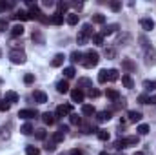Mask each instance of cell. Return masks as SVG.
<instances>
[{"label":"cell","instance_id":"obj_1","mask_svg":"<svg viewBox=\"0 0 156 155\" xmlns=\"http://www.w3.org/2000/svg\"><path fill=\"white\" fill-rule=\"evenodd\" d=\"M98 62H100V55H98L96 51H93V49H89V51L83 55V60H82V64H83L85 68H94Z\"/></svg>","mask_w":156,"mask_h":155},{"label":"cell","instance_id":"obj_2","mask_svg":"<svg viewBox=\"0 0 156 155\" xmlns=\"http://www.w3.org/2000/svg\"><path fill=\"white\" fill-rule=\"evenodd\" d=\"M27 4L31 6V9H29V18H31V20H40V22H44V24L49 22V18L44 17V13L38 9V6H35V4H31V2H27Z\"/></svg>","mask_w":156,"mask_h":155},{"label":"cell","instance_id":"obj_3","mask_svg":"<svg viewBox=\"0 0 156 155\" xmlns=\"http://www.w3.org/2000/svg\"><path fill=\"white\" fill-rule=\"evenodd\" d=\"M9 59H11L13 64H24L26 62V53L20 51V49H15V51L9 53Z\"/></svg>","mask_w":156,"mask_h":155},{"label":"cell","instance_id":"obj_4","mask_svg":"<svg viewBox=\"0 0 156 155\" xmlns=\"http://www.w3.org/2000/svg\"><path fill=\"white\" fill-rule=\"evenodd\" d=\"M145 64L147 66H154L156 64V49L153 46L145 47Z\"/></svg>","mask_w":156,"mask_h":155},{"label":"cell","instance_id":"obj_5","mask_svg":"<svg viewBox=\"0 0 156 155\" xmlns=\"http://www.w3.org/2000/svg\"><path fill=\"white\" fill-rule=\"evenodd\" d=\"M71 112H73V106L71 104H60L58 108H56V112H55V115L56 117H67V115H71Z\"/></svg>","mask_w":156,"mask_h":155},{"label":"cell","instance_id":"obj_6","mask_svg":"<svg viewBox=\"0 0 156 155\" xmlns=\"http://www.w3.org/2000/svg\"><path fill=\"white\" fill-rule=\"evenodd\" d=\"M18 117L20 119H37L38 117V112L37 110H31V108H26V110H20L18 112Z\"/></svg>","mask_w":156,"mask_h":155},{"label":"cell","instance_id":"obj_7","mask_svg":"<svg viewBox=\"0 0 156 155\" xmlns=\"http://www.w3.org/2000/svg\"><path fill=\"white\" fill-rule=\"evenodd\" d=\"M118 29H120L118 24H107V26H104V29H102V37H109V35L116 33Z\"/></svg>","mask_w":156,"mask_h":155},{"label":"cell","instance_id":"obj_8","mask_svg":"<svg viewBox=\"0 0 156 155\" xmlns=\"http://www.w3.org/2000/svg\"><path fill=\"white\" fill-rule=\"evenodd\" d=\"M15 20H22V22H26V20H31L29 18V11H24V9H18V11H15V15H11Z\"/></svg>","mask_w":156,"mask_h":155},{"label":"cell","instance_id":"obj_9","mask_svg":"<svg viewBox=\"0 0 156 155\" xmlns=\"http://www.w3.org/2000/svg\"><path fill=\"white\" fill-rule=\"evenodd\" d=\"M33 99H35V102H38V104H45V102H47V95H45L44 91H40V89L33 91Z\"/></svg>","mask_w":156,"mask_h":155},{"label":"cell","instance_id":"obj_10","mask_svg":"<svg viewBox=\"0 0 156 155\" xmlns=\"http://www.w3.org/2000/svg\"><path fill=\"white\" fill-rule=\"evenodd\" d=\"M140 26H142V29H145V31H153V29H154V20H151V18H142V20H140Z\"/></svg>","mask_w":156,"mask_h":155},{"label":"cell","instance_id":"obj_11","mask_svg":"<svg viewBox=\"0 0 156 155\" xmlns=\"http://www.w3.org/2000/svg\"><path fill=\"white\" fill-rule=\"evenodd\" d=\"M83 99H85V95H83V91H80L78 88L71 91V100H73V102H83Z\"/></svg>","mask_w":156,"mask_h":155},{"label":"cell","instance_id":"obj_12","mask_svg":"<svg viewBox=\"0 0 156 155\" xmlns=\"http://www.w3.org/2000/svg\"><path fill=\"white\" fill-rule=\"evenodd\" d=\"M42 120H44V124H55L56 122V115L55 113H51V112H45V113H42Z\"/></svg>","mask_w":156,"mask_h":155},{"label":"cell","instance_id":"obj_13","mask_svg":"<svg viewBox=\"0 0 156 155\" xmlns=\"http://www.w3.org/2000/svg\"><path fill=\"white\" fill-rule=\"evenodd\" d=\"M64 60H66V57H64L62 53H58V55H55V57H53L51 66H53V68H60V66L64 64Z\"/></svg>","mask_w":156,"mask_h":155},{"label":"cell","instance_id":"obj_14","mask_svg":"<svg viewBox=\"0 0 156 155\" xmlns=\"http://www.w3.org/2000/svg\"><path fill=\"white\" fill-rule=\"evenodd\" d=\"M91 88H93V84H91L89 78H80V80H78V89H80V91H83V89L89 91Z\"/></svg>","mask_w":156,"mask_h":155},{"label":"cell","instance_id":"obj_15","mask_svg":"<svg viewBox=\"0 0 156 155\" xmlns=\"http://www.w3.org/2000/svg\"><path fill=\"white\" fill-rule=\"evenodd\" d=\"M105 97L116 102L118 99H120V91H118V89H113V88H107V89H105Z\"/></svg>","mask_w":156,"mask_h":155},{"label":"cell","instance_id":"obj_16","mask_svg":"<svg viewBox=\"0 0 156 155\" xmlns=\"http://www.w3.org/2000/svg\"><path fill=\"white\" fill-rule=\"evenodd\" d=\"M56 91L58 93H69V84H67V80H60L58 84H56Z\"/></svg>","mask_w":156,"mask_h":155},{"label":"cell","instance_id":"obj_17","mask_svg":"<svg viewBox=\"0 0 156 155\" xmlns=\"http://www.w3.org/2000/svg\"><path fill=\"white\" fill-rule=\"evenodd\" d=\"M78 18H80V15H78V13H67L66 22H67L69 26H76V24H78Z\"/></svg>","mask_w":156,"mask_h":155},{"label":"cell","instance_id":"obj_18","mask_svg":"<svg viewBox=\"0 0 156 155\" xmlns=\"http://www.w3.org/2000/svg\"><path fill=\"white\" fill-rule=\"evenodd\" d=\"M82 113L85 117H93L96 113V110H94V106H91V104H83V106H82Z\"/></svg>","mask_w":156,"mask_h":155},{"label":"cell","instance_id":"obj_19","mask_svg":"<svg viewBox=\"0 0 156 155\" xmlns=\"http://www.w3.org/2000/svg\"><path fill=\"white\" fill-rule=\"evenodd\" d=\"M122 84L127 88V89H131V88H134V82H133V78L129 73H125V75H122Z\"/></svg>","mask_w":156,"mask_h":155},{"label":"cell","instance_id":"obj_20","mask_svg":"<svg viewBox=\"0 0 156 155\" xmlns=\"http://www.w3.org/2000/svg\"><path fill=\"white\" fill-rule=\"evenodd\" d=\"M49 22H51V24H55V26H62V24H64V15L55 13V15L49 18Z\"/></svg>","mask_w":156,"mask_h":155},{"label":"cell","instance_id":"obj_21","mask_svg":"<svg viewBox=\"0 0 156 155\" xmlns=\"http://www.w3.org/2000/svg\"><path fill=\"white\" fill-rule=\"evenodd\" d=\"M80 33H82V35H85L87 39H93V35H94V33H93L91 24H83V26H82V29H80Z\"/></svg>","mask_w":156,"mask_h":155},{"label":"cell","instance_id":"obj_22","mask_svg":"<svg viewBox=\"0 0 156 155\" xmlns=\"http://www.w3.org/2000/svg\"><path fill=\"white\" fill-rule=\"evenodd\" d=\"M122 68H125L127 71H134V70H136V64H134L131 59H123V60H122Z\"/></svg>","mask_w":156,"mask_h":155},{"label":"cell","instance_id":"obj_23","mask_svg":"<svg viewBox=\"0 0 156 155\" xmlns=\"http://www.w3.org/2000/svg\"><path fill=\"white\" fill-rule=\"evenodd\" d=\"M127 117H129V120H131V122H140V120H142V113H140V112H136V110H131V112L127 113Z\"/></svg>","mask_w":156,"mask_h":155},{"label":"cell","instance_id":"obj_24","mask_svg":"<svg viewBox=\"0 0 156 155\" xmlns=\"http://www.w3.org/2000/svg\"><path fill=\"white\" fill-rule=\"evenodd\" d=\"M11 35H13V37H22V35H24V26H22V24L13 26V28H11Z\"/></svg>","mask_w":156,"mask_h":155},{"label":"cell","instance_id":"obj_25","mask_svg":"<svg viewBox=\"0 0 156 155\" xmlns=\"http://www.w3.org/2000/svg\"><path fill=\"white\" fill-rule=\"evenodd\" d=\"M111 117H113V113H111V112H100V113H96L98 122H107Z\"/></svg>","mask_w":156,"mask_h":155},{"label":"cell","instance_id":"obj_26","mask_svg":"<svg viewBox=\"0 0 156 155\" xmlns=\"http://www.w3.org/2000/svg\"><path fill=\"white\" fill-rule=\"evenodd\" d=\"M7 102H18V93H15V91H5V97H4Z\"/></svg>","mask_w":156,"mask_h":155},{"label":"cell","instance_id":"obj_27","mask_svg":"<svg viewBox=\"0 0 156 155\" xmlns=\"http://www.w3.org/2000/svg\"><path fill=\"white\" fill-rule=\"evenodd\" d=\"M138 142H140L138 135H131V137H125V144H127V148H129V146H138Z\"/></svg>","mask_w":156,"mask_h":155},{"label":"cell","instance_id":"obj_28","mask_svg":"<svg viewBox=\"0 0 156 155\" xmlns=\"http://www.w3.org/2000/svg\"><path fill=\"white\" fill-rule=\"evenodd\" d=\"M118 78H120V75H118L116 70H107V80L109 82H116Z\"/></svg>","mask_w":156,"mask_h":155},{"label":"cell","instance_id":"obj_29","mask_svg":"<svg viewBox=\"0 0 156 155\" xmlns=\"http://www.w3.org/2000/svg\"><path fill=\"white\" fill-rule=\"evenodd\" d=\"M20 131H22L24 135H31V133H33L35 130H33V124H31V122H26V124H24V126L20 128Z\"/></svg>","mask_w":156,"mask_h":155},{"label":"cell","instance_id":"obj_30","mask_svg":"<svg viewBox=\"0 0 156 155\" xmlns=\"http://www.w3.org/2000/svg\"><path fill=\"white\" fill-rule=\"evenodd\" d=\"M35 137H37L38 141H45V137H47V131H45L44 128H40V130H35Z\"/></svg>","mask_w":156,"mask_h":155},{"label":"cell","instance_id":"obj_31","mask_svg":"<svg viewBox=\"0 0 156 155\" xmlns=\"http://www.w3.org/2000/svg\"><path fill=\"white\" fill-rule=\"evenodd\" d=\"M75 73H76V70H75L73 66L64 68V75H66V78H73V77H75Z\"/></svg>","mask_w":156,"mask_h":155},{"label":"cell","instance_id":"obj_32","mask_svg":"<svg viewBox=\"0 0 156 155\" xmlns=\"http://www.w3.org/2000/svg\"><path fill=\"white\" fill-rule=\"evenodd\" d=\"M96 135H98V139H100V141H109V137H111V135H109V131H105V130H98V131H96Z\"/></svg>","mask_w":156,"mask_h":155},{"label":"cell","instance_id":"obj_33","mask_svg":"<svg viewBox=\"0 0 156 155\" xmlns=\"http://www.w3.org/2000/svg\"><path fill=\"white\" fill-rule=\"evenodd\" d=\"M71 60H73L75 64H76V62H82V60H83V55H82L80 51H73V53H71Z\"/></svg>","mask_w":156,"mask_h":155},{"label":"cell","instance_id":"obj_34","mask_svg":"<svg viewBox=\"0 0 156 155\" xmlns=\"http://www.w3.org/2000/svg\"><path fill=\"white\" fill-rule=\"evenodd\" d=\"M69 122L75 124V126H80V124H82V119H80L76 113H71V115H69Z\"/></svg>","mask_w":156,"mask_h":155},{"label":"cell","instance_id":"obj_35","mask_svg":"<svg viewBox=\"0 0 156 155\" xmlns=\"http://www.w3.org/2000/svg\"><path fill=\"white\" fill-rule=\"evenodd\" d=\"M56 7H58V11H56V13H60V15H64V13L67 11V7H69V4H66V2H58V4H56Z\"/></svg>","mask_w":156,"mask_h":155},{"label":"cell","instance_id":"obj_36","mask_svg":"<svg viewBox=\"0 0 156 155\" xmlns=\"http://www.w3.org/2000/svg\"><path fill=\"white\" fill-rule=\"evenodd\" d=\"M98 82H100V84H105V82H107V70H102V71L98 73Z\"/></svg>","mask_w":156,"mask_h":155},{"label":"cell","instance_id":"obj_37","mask_svg":"<svg viewBox=\"0 0 156 155\" xmlns=\"http://www.w3.org/2000/svg\"><path fill=\"white\" fill-rule=\"evenodd\" d=\"M93 131H98L94 126H91V124H83L82 126V133H93Z\"/></svg>","mask_w":156,"mask_h":155},{"label":"cell","instance_id":"obj_38","mask_svg":"<svg viewBox=\"0 0 156 155\" xmlns=\"http://www.w3.org/2000/svg\"><path fill=\"white\" fill-rule=\"evenodd\" d=\"M64 137H66V133H62V131L58 130V131H55V135H53V141H55V142H62V141H64Z\"/></svg>","mask_w":156,"mask_h":155},{"label":"cell","instance_id":"obj_39","mask_svg":"<svg viewBox=\"0 0 156 155\" xmlns=\"http://www.w3.org/2000/svg\"><path fill=\"white\" fill-rule=\"evenodd\" d=\"M55 150H56V142H55V141L51 139V141H49V142L45 144V152H49V153H53Z\"/></svg>","mask_w":156,"mask_h":155},{"label":"cell","instance_id":"obj_40","mask_svg":"<svg viewBox=\"0 0 156 155\" xmlns=\"http://www.w3.org/2000/svg\"><path fill=\"white\" fill-rule=\"evenodd\" d=\"M93 42H94L96 46H102V44H104V37H102V33H94V35H93Z\"/></svg>","mask_w":156,"mask_h":155},{"label":"cell","instance_id":"obj_41","mask_svg":"<svg viewBox=\"0 0 156 155\" xmlns=\"http://www.w3.org/2000/svg\"><path fill=\"white\" fill-rule=\"evenodd\" d=\"M26 153L27 155H40V150L37 146H27V148H26Z\"/></svg>","mask_w":156,"mask_h":155},{"label":"cell","instance_id":"obj_42","mask_svg":"<svg viewBox=\"0 0 156 155\" xmlns=\"http://www.w3.org/2000/svg\"><path fill=\"white\" fill-rule=\"evenodd\" d=\"M115 148H116V150H125V148H127L125 139H118L116 142H115Z\"/></svg>","mask_w":156,"mask_h":155},{"label":"cell","instance_id":"obj_43","mask_svg":"<svg viewBox=\"0 0 156 155\" xmlns=\"http://www.w3.org/2000/svg\"><path fill=\"white\" fill-rule=\"evenodd\" d=\"M136 131H138L140 135H147V133H149V126H147V124H140Z\"/></svg>","mask_w":156,"mask_h":155},{"label":"cell","instance_id":"obj_44","mask_svg":"<svg viewBox=\"0 0 156 155\" xmlns=\"http://www.w3.org/2000/svg\"><path fill=\"white\" fill-rule=\"evenodd\" d=\"M9 108H11V102H7L5 99H2L0 100V112H7Z\"/></svg>","mask_w":156,"mask_h":155},{"label":"cell","instance_id":"obj_45","mask_svg":"<svg viewBox=\"0 0 156 155\" xmlns=\"http://www.w3.org/2000/svg\"><path fill=\"white\" fill-rule=\"evenodd\" d=\"M93 22L94 24H104L105 22V17L104 15H93Z\"/></svg>","mask_w":156,"mask_h":155},{"label":"cell","instance_id":"obj_46","mask_svg":"<svg viewBox=\"0 0 156 155\" xmlns=\"http://www.w3.org/2000/svg\"><path fill=\"white\" fill-rule=\"evenodd\" d=\"M138 100H140L142 104H149V102H153V97H149V95H140Z\"/></svg>","mask_w":156,"mask_h":155},{"label":"cell","instance_id":"obj_47","mask_svg":"<svg viewBox=\"0 0 156 155\" xmlns=\"http://www.w3.org/2000/svg\"><path fill=\"white\" fill-rule=\"evenodd\" d=\"M87 93H89V97H91V99H96V97H100V91H98L96 88H91Z\"/></svg>","mask_w":156,"mask_h":155},{"label":"cell","instance_id":"obj_48","mask_svg":"<svg viewBox=\"0 0 156 155\" xmlns=\"http://www.w3.org/2000/svg\"><path fill=\"white\" fill-rule=\"evenodd\" d=\"M24 82H26V84L35 82V75H33V73H26V75H24Z\"/></svg>","mask_w":156,"mask_h":155},{"label":"cell","instance_id":"obj_49","mask_svg":"<svg viewBox=\"0 0 156 155\" xmlns=\"http://www.w3.org/2000/svg\"><path fill=\"white\" fill-rule=\"evenodd\" d=\"M76 42H78V46H83V44L87 42V37H85V35H82V33H78Z\"/></svg>","mask_w":156,"mask_h":155},{"label":"cell","instance_id":"obj_50","mask_svg":"<svg viewBox=\"0 0 156 155\" xmlns=\"http://www.w3.org/2000/svg\"><path fill=\"white\" fill-rule=\"evenodd\" d=\"M11 6H13V4H7L5 0H0V13H4V11H5L7 7H11Z\"/></svg>","mask_w":156,"mask_h":155},{"label":"cell","instance_id":"obj_51","mask_svg":"<svg viewBox=\"0 0 156 155\" xmlns=\"http://www.w3.org/2000/svg\"><path fill=\"white\" fill-rule=\"evenodd\" d=\"M154 86H156V82H149V80H145V82H144V88H145V89H149V91H151V89H154Z\"/></svg>","mask_w":156,"mask_h":155},{"label":"cell","instance_id":"obj_52","mask_svg":"<svg viewBox=\"0 0 156 155\" xmlns=\"http://www.w3.org/2000/svg\"><path fill=\"white\" fill-rule=\"evenodd\" d=\"M7 28H9V22H7V20H4V18H2V20H0V31H5V29H7Z\"/></svg>","mask_w":156,"mask_h":155},{"label":"cell","instance_id":"obj_53","mask_svg":"<svg viewBox=\"0 0 156 155\" xmlns=\"http://www.w3.org/2000/svg\"><path fill=\"white\" fill-rule=\"evenodd\" d=\"M33 40H37L38 44H42V42H44V40H42V35H40L38 31H33Z\"/></svg>","mask_w":156,"mask_h":155},{"label":"cell","instance_id":"obj_54","mask_svg":"<svg viewBox=\"0 0 156 155\" xmlns=\"http://www.w3.org/2000/svg\"><path fill=\"white\" fill-rule=\"evenodd\" d=\"M111 9H113V11H120V9H122V4H120V2H111Z\"/></svg>","mask_w":156,"mask_h":155},{"label":"cell","instance_id":"obj_55","mask_svg":"<svg viewBox=\"0 0 156 155\" xmlns=\"http://www.w3.org/2000/svg\"><path fill=\"white\" fill-rule=\"evenodd\" d=\"M125 106H127L125 99H118V100H116V108H125Z\"/></svg>","mask_w":156,"mask_h":155},{"label":"cell","instance_id":"obj_56","mask_svg":"<svg viewBox=\"0 0 156 155\" xmlns=\"http://www.w3.org/2000/svg\"><path fill=\"white\" fill-rule=\"evenodd\" d=\"M115 55H116L115 49H105V57H107V59H115Z\"/></svg>","mask_w":156,"mask_h":155},{"label":"cell","instance_id":"obj_57","mask_svg":"<svg viewBox=\"0 0 156 155\" xmlns=\"http://www.w3.org/2000/svg\"><path fill=\"white\" fill-rule=\"evenodd\" d=\"M69 155H83V153H82L80 150H71V153H69Z\"/></svg>","mask_w":156,"mask_h":155},{"label":"cell","instance_id":"obj_58","mask_svg":"<svg viewBox=\"0 0 156 155\" xmlns=\"http://www.w3.org/2000/svg\"><path fill=\"white\" fill-rule=\"evenodd\" d=\"M58 130H60V131H62V133H66V131H67V130H69V128H67V126H64V124H62V126H60V128H58Z\"/></svg>","mask_w":156,"mask_h":155},{"label":"cell","instance_id":"obj_59","mask_svg":"<svg viewBox=\"0 0 156 155\" xmlns=\"http://www.w3.org/2000/svg\"><path fill=\"white\" fill-rule=\"evenodd\" d=\"M134 155H145V153H142V152H136V153H134Z\"/></svg>","mask_w":156,"mask_h":155},{"label":"cell","instance_id":"obj_60","mask_svg":"<svg viewBox=\"0 0 156 155\" xmlns=\"http://www.w3.org/2000/svg\"><path fill=\"white\" fill-rule=\"evenodd\" d=\"M153 104H156V97H153Z\"/></svg>","mask_w":156,"mask_h":155},{"label":"cell","instance_id":"obj_61","mask_svg":"<svg viewBox=\"0 0 156 155\" xmlns=\"http://www.w3.org/2000/svg\"><path fill=\"white\" fill-rule=\"evenodd\" d=\"M0 55H2V51H0Z\"/></svg>","mask_w":156,"mask_h":155},{"label":"cell","instance_id":"obj_62","mask_svg":"<svg viewBox=\"0 0 156 155\" xmlns=\"http://www.w3.org/2000/svg\"><path fill=\"white\" fill-rule=\"evenodd\" d=\"M0 82H2V80H0Z\"/></svg>","mask_w":156,"mask_h":155}]
</instances>
